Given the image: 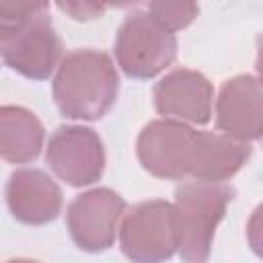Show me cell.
Listing matches in <instances>:
<instances>
[{
	"mask_svg": "<svg viewBox=\"0 0 263 263\" xmlns=\"http://www.w3.org/2000/svg\"><path fill=\"white\" fill-rule=\"evenodd\" d=\"M6 205L14 220L27 226L53 222L64 205L60 185L41 168H16L6 183Z\"/></svg>",
	"mask_w": 263,
	"mask_h": 263,
	"instance_id": "11",
	"label": "cell"
},
{
	"mask_svg": "<svg viewBox=\"0 0 263 263\" xmlns=\"http://www.w3.org/2000/svg\"><path fill=\"white\" fill-rule=\"evenodd\" d=\"M154 109L164 119L205 125L212 119L214 86L197 70L177 68L162 76L152 90Z\"/></svg>",
	"mask_w": 263,
	"mask_h": 263,
	"instance_id": "9",
	"label": "cell"
},
{
	"mask_svg": "<svg viewBox=\"0 0 263 263\" xmlns=\"http://www.w3.org/2000/svg\"><path fill=\"white\" fill-rule=\"evenodd\" d=\"M125 199L109 187H95L76 195L66 210L70 238L80 251L103 253L113 247L125 216Z\"/></svg>",
	"mask_w": 263,
	"mask_h": 263,
	"instance_id": "7",
	"label": "cell"
},
{
	"mask_svg": "<svg viewBox=\"0 0 263 263\" xmlns=\"http://www.w3.org/2000/svg\"><path fill=\"white\" fill-rule=\"evenodd\" d=\"M144 171L164 181H230L251 158V146L222 132H201L175 119H154L136 142Z\"/></svg>",
	"mask_w": 263,
	"mask_h": 263,
	"instance_id": "1",
	"label": "cell"
},
{
	"mask_svg": "<svg viewBox=\"0 0 263 263\" xmlns=\"http://www.w3.org/2000/svg\"><path fill=\"white\" fill-rule=\"evenodd\" d=\"M0 53L4 64L29 80H47L62 62V39L53 29L49 4H0Z\"/></svg>",
	"mask_w": 263,
	"mask_h": 263,
	"instance_id": "2",
	"label": "cell"
},
{
	"mask_svg": "<svg viewBox=\"0 0 263 263\" xmlns=\"http://www.w3.org/2000/svg\"><path fill=\"white\" fill-rule=\"evenodd\" d=\"M58 8L76 21H92L105 12L103 4H92V2H58Z\"/></svg>",
	"mask_w": 263,
	"mask_h": 263,
	"instance_id": "15",
	"label": "cell"
},
{
	"mask_svg": "<svg viewBox=\"0 0 263 263\" xmlns=\"http://www.w3.org/2000/svg\"><path fill=\"white\" fill-rule=\"evenodd\" d=\"M6 263H37V261H31V259H10Z\"/></svg>",
	"mask_w": 263,
	"mask_h": 263,
	"instance_id": "17",
	"label": "cell"
},
{
	"mask_svg": "<svg viewBox=\"0 0 263 263\" xmlns=\"http://www.w3.org/2000/svg\"><path fill=\"white\" fill-rule=\"evenodd\" d=\"M255 68H257L259 82L263 84V31L257 35V62H255Z\"/></svg>",
	"mask_w": 263,
	"mask_h": 263,
	"instance_id": "16",
	"label": "cell"
},
{
	"mask_svg": "<svg viewBox=\"0 0 263 263\" xmlns=\"http://www.w3.org/2000/svg\"><path fill=\"white\" fill-rule=\"evenodd\" d=\"M234 189L224 183L187 181L175 189V222L179 257L183 263H208L218 224L222 222Z\"/></svg>",
	"mask_w": 263,
	"mask_h": 263,
	"instance_id": "4",
	"label": "cell"
},
{
	"mask_svg": "<svg viewBox=\"0 0 263 263\" xmlns=\"http://www.w3.org/2000/svg\"><path fill=\"white\" fill-rule=\"evenodd\" d=\"M113 51L125 76L150 80L175 62L177 39L148 10H134L119 25Z\"/></svg>",
	"mask_w": 263,
	"mask_h": 263,
	"instance_id": "5",
	"label": "cell"
},
{
	"mask_svg": "<svg viewBox=\"0 0 263 263\" xmlns=\"http://www.w3.org/2000/svg\"><path fill=\"white\" fill-rule=\"evenodd\" d=\"M148 12L171 33L181 31L193 23V18L199 12V6L193 2H164L156 0L148 4Z\"/></svg>",
	"mask_w": 263,
	"mask_h": 263,
	"instance_id": "13",
	"label": "cell"
},
{
	"mask_svg": "<svg viewBox=\"0 0 263 263\" xmlns=\"http://www.w3.org/2000/svg\"><path fill=\"white\" fill-rule=\"evenodd\" d=\"M218 132L249 144L263 138V84L251 74L228 78L216 99Z\"/></svg>",
	"mask_w": 263,
	"mask_h": 263,
	"instance_id": "10",
	"label": "cell"
},
{
	"mask_svg": "<svg viewBox=\"0 0 263 263\" xmlns=\"http://www.w3.org/2000/svg\"><path fill=\"white\" fill-rule=\"evenodd\" d=\"M53 101L68 119L97 121L109 113L119 95L113 60L97 49L68 51L51 82Z\"/></svg>",
	"mask_w": 263,
	"mask_h": 263,
	"instance_id": "3",
	"label": "cell"
},
{
	"mask_svg": "<svg viewBox=\"0 0 263 263\" xmlns=\"http://www.w3.org/2000/svg\"><path fill=\"white\" fill-rule=\"evenodd\" d=\"M45 129L39 117L18 105L0 109V156L12 164H27L39 158Z\"/></svg>",
	"mask_w": 263,
	"mask_h": 263,
	"instance_id": "12",
	"label": "cell"
},
{
	"mask_svg": "<svg viewBox=\"0 0 263 263\" xmlns=\"http://www.w3.org/2000/svg\"><path fill=\"white\" fill-rule=\"evenodd\" d=\"M247 240L251 251L263 259V203H259L247 222Z\"/></svg>",
	"mask_w": 263,
	"mask_h": 263,
	"instance_id": "14",
	"label": "cell"
},
{
	"mask_svg": "<svg viewBox=\"0 0 263 263\" xmlns=\"http://www.w3.org/2000/svg\"><path fill=\"white\" fill-rule=\"evenodd\" d=\"M119 247L132 263H166L179 251L173 203L148 199L132 205L119 226Z\"/></svg>",
	"mask_w": 263,
	"mask_h": 263,
	"instance_id": "6",
	"label": "cell"
},
{
	"mask_svg": "<svg viewBox=\"0 0 263 263\" xmlns=\"http://www.w3.org/2000/svg\"><path fill=\"white\" fill-rule=\"evenodd\" d=\"M45 162L60 181L72 187L92 185L105 171L103 140L92 127L60 125L49 136Z\"/></svg>",
	"mask_w": 263,
	"mask_h": 263,
	"instance_id": "8",
	"label": "cell"
}]
</instances>
